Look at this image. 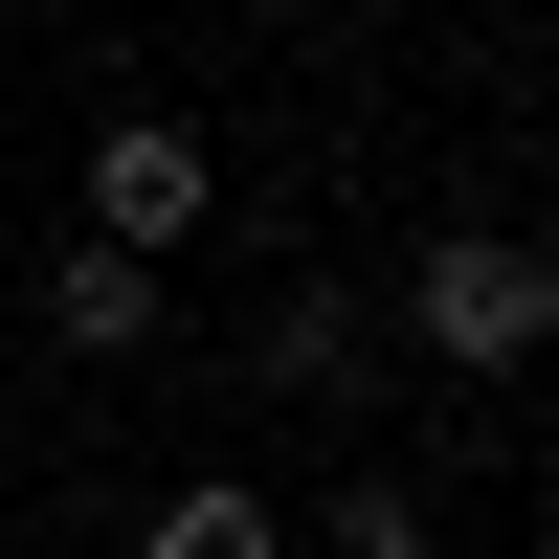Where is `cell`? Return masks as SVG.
I'll return each instance as SVG.
<instances>
[{"instance_id":"cell-6","label":"cell","mask_w":559,"mask_h":559,"mask_svg":"<svg viewBox=\"0 0 559 559\" xmlns=\"http://www.w3.org/2000/svg\"><path fill=\"white\" fill-rule=\"evenodd\" d=\"M313 559H426V492H403V471H336V492H313Z\"/></svg>"},{"instance_id":"cell-3","label":"cell","mask_w":559,"mask_h":559,"mask_svg":"<svg viewBox=\"0 0 559 559\" xmlns=\"http://www.w3.org/2000/svg\"><path fill=\"white\" fill-rule=\"evenodd\" d=\"M45 336H68V358H157V269H112V247H45Z\"/></svg>"},{"instance_id":"cell-2","label":"cell","mask_w":559,"mask_h":559,"mask_svg":"<svg viewBox=\"0 0 559 559\" xmlns=\"http://www.w3.org/2000/svg\"><path fill=\"white\" fill-rule=\"evenodd\" d=\"M202 224H224V157H202L179 112H112V134H90V224H68V247L157 269V247H202Z\"/></svg>"},{"instance_id":"cell-1","label":"cell","mask_w":559,"mask_h":559,"mask_svg":"<svg viewBox=\"0 0 559 559\" xmlns=\"http://www.w3.org/2000/svg\"><path fill=\"white\" fill-rule=\"evenodd\" d=\"M537 336H559L537 224H426V247H403V358H426V381H515Z\"/></svg>"},{"instance_id":"cell-4","label":"cell","mask_w":559,"mask_h":559,"mask_svg":"<svg viewBox=\"0 0 559 559\" xmlns=\"http://www.w3.org/2000/svg\"><path fill=\"white\" fill-rule=\"evenodd\" d=\"M247 381H269V403H358V381H381V336H358L336 292H292V313L247 336Z\"/></svg>"},{"instance_id":"cell-5","label":"cell","mask_w":559,"mask_h":559,"mask_svg":"<svg viewBox=\"0 0 559 559\" xmlns=\"http://www.w3.org/2000/svg\"><path fill=\"white\" fill-rule=\"evenodd\" d=\"M134 559H292V515H269L247 471H179L157 515H134Z\"/></svg>"}]
</instances>
